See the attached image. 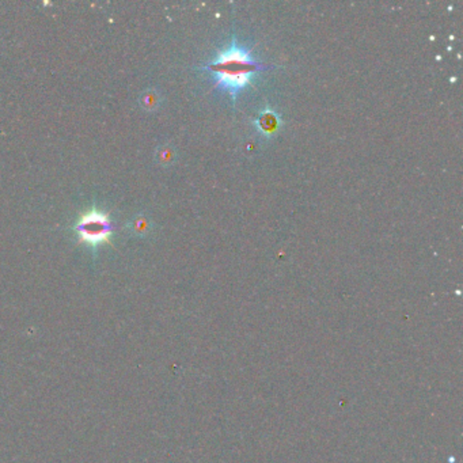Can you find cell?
<instances>
[{"label":"cell","instance_id":"8992f818","mask_svg":"<svg viewBox=\"0 0 463 463\" xmlns=\"http://www.w3.org/2000/svg\"><path fill=\"white\" fill-rule=\"evenodd\" d=\"M160 96L159 93L151 89V90H147L143 93L142 98H140V103H142V106L146 109V110H155L159 105H160Z\"/></svg>","mask_w":463,"mask_h":463},{"label":"cell","instance_id":"277c9868","mask_svg":"<svg viewBox=\"0 0 463 463\" xmlns=\"http://www.w3.org/2000/svg\"><path fill=\"white\" fill-rule=\"evenodd\" d=\"M177 159V150L171 144H163L156 151V160L163 166H170Z\"/></svg>","mask_w":463,"mask_h":463},{"label":"cell","instance_id":"6da1fadb","mask_svg":"<svg viewBox=\"0 0 463 463\" xmlns=\"http://www.w3.org/2000/svg\"><path fill=\"white\" fill-rule=\"evenodd\" d=\"M203 68L213 75L216 86L226 89L233 98L250 85L255 74L268 69L265 64L258 63L250 52L235 41L228 50L220 52L213 61L203 65Z\"/></svg>","mask_w":463,"mask_h":463},{"label":"cell","instance_id":"3957f363","mask_svg":"<svg viewBox=\"0 0 463 463\" xmlns=\"http://www.w3.org/2000/svg\"><path fill=\"white\" fill-rule=\"evenodd\" d=\"M258 127L261 129V132H263L265 135H272L274 132H277L279 127H280V118L277 117L276 113L266 110L263 113H261L259 118H258Z\"/></svg>","mask_w":463,"mask_h":463},{"label":"cell","instance_id":"7a4b0ae2","mask_svg":"<svg viewBox=\"0 0 463 463\" xmlns=\"http://www.w3.org/2000/svg\"><path fill=\"white\" fill-rule=\"evenodd\" d=\"M74 231L80 242L96 248L109 241L114 231V224L109 215L101 209L93 208L79 216Z\"/></svg>","mask_w":463,"mask_h":463},{"label":"cell","instance_id":"5b68a950","mask_svg":"<svg viewBox=\"0 0 463 463\" xmlns=\"http://www.w3.org/2000/svg\"><path fill=\"white\" fill-rule=\"evenodd\" d=\"M150 230H151V224L146 216H136L133 222H131V231H133V234L136 235L143 237L147 233H150Z\"/></svg>","mask_w":463,"mask_h":463}]
</instances>
